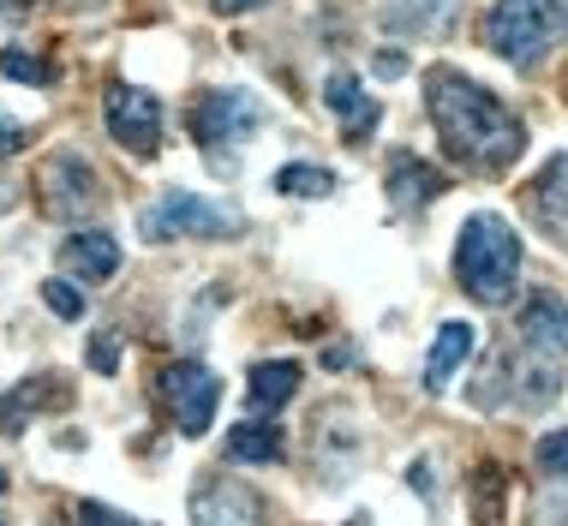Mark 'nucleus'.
<instances>
[{
  "instance_id": "nucleus-1",
  "label": "nucleus",
  "mask_w": 568,
  "mask_h": 526,
  "mask_svg": "<svg viewBox=\"0 0 568 526\" xmlns=\"http://www.w3.org/2000/svg\"><path fill=\"white\" fill-rule=\"evenodd\" d=\"M425 114H432L443 150H449L460 168H473V174H503V168L527 150V127H520L485 84L460 79L449 67L425 72Z\"/></svg>"
},
{
  "instance_id": "nucleus-2",
  "label": "nucleus",
  "mask_w": 568,
  "mask_h": 526,
  "mask_svg": "<svg viewBox=\"0 0 568 526\" xmlns=\"http://www.w3.org/2000/svg\"><path fill=\"white\" fill-rule=\"evenodd\" d=\"M515 275H520V234L490 210L467 215L460 222V245H455V282L479 305H509Z\"/></svg>"
},
{
  "instance_id": "nucleus-3",
  "label": "nucleus",
  "mask_w": 568,
  "mask_h": 526,
  "mask_svg": "<svg viewBox=\"0 0 568 526\" xmlns=\"http://www.w3.org/2000/svg\"><path fill=\"white\" fill-rule=\"evenodd\" d=\"M568 37V0H490L485 12V49L509 67H539Z\"/></svg>"
},
{
  "instance_id": "nucleus-4",
  "label": "nucleus",
  "mask_w": 568,
  "mask_h": 526,
  "mask_svg": "<svg viewBox=\"0 0 568 526\" xmlns=\"http://www.w3.org/2000/svg\"><path fill=\"white\" fill-rule=\"evenodd\" d=\"M234 234L240 215L197 192H168L156 210H144V240H234Z\"/></svg>"
},
{
  "instance_id": "nucleus-5",
  "label": "nucleus",
  "mask_w": 568,
  "mask_h": 526,
  "mask_svg": "<svg viewBox=\"0 0 568 526\" xmlns=\"http://www.w3.org/2000/svg\"><path fill=\"white\" fill-rule=\"evenodd\" d=\"M97 168H90L79 150H54L49 162L37 168V210L54 215V222H79L84 210H97Z\"/></svg>"
},
{
  "instance_id": "nucleus-6",
  "label": "nucleus",
  "mask_w": 568,
  "mask_h": 526,
  "mask_svg": "<svg viewBox=\"0 0 568 526\" xmlns=\"http://www.w3.org/2000/svg\"><path fill=\"white\" fill-rule=\"evenodd\" d=\"M162 407H168V419L180 425V437H204L210 419H216V407H222L216 371H210V365H192V360L168 365V371H162Z\"/></svg>"
},
{
  "instance_id": "nucleus-7",
  "label": "nucleus",
  "mask_w": 568,
  "mask_h": 526,
  "mask_svg": "<svg viewBox=\"0 0 568 526\" xmlns=\"http://www.w3.org/2000/svg\"><path fill=\"white\" fill-rule=\"evenodd\" d=\"M102 120H109V138L120 150H132V156H156V144H162V102L150 97V90L114 79L109 97H102Z\"/></svg>"
},
{
  "instance_id": "nucleus-8",
  "label": "nucleus",
  "mask_w": 568,
  "mask_h": 526,
  "mask_svg": "<svg viewBox=\"0 0 568 526\" xmlns=\"http://www.w3.org/2000/svg\"><path fill=\"white\" fill-rule=\"evenodd\" d=\"M257 127H264V108H257V97H245V90H210V97H197V108H192V138L204 150L245 144Z\"/></svg>"
},
{
  "instance_id": "nucleus-9",
  "label": "nucleus",
  "mask_w": 568,
  "mask_h": 526,
  "mask_svg": "<svg viewBox=\"0 0 568 526\" xmlns=\"http://www.w3.org/2000/svg\"><path fill=\"white\" fill-rule=\"evenodd\" d=\"M192 526H264V497L240 478H204L192 490Z\"/></svg>"
},
{
  "instance_id": "nucleus-10",
  "label": "nucleus",
  "mask_w": 568,
  "mask_h": 526,
  "mask_svg": "<svg viewBox=\"0 0 568 526\" xmlns=\"http://www.w3.org/2000/svg\"><path fill=\"white\" fill-rule=\"evenodd\" d=\"M515 342L532 347V353H550V360H568V305L562 293L550 287H532L527 300H520V317H515Z\"/></svg>"
},
{
  "instance_id": "nucleus-11",
  "label": "nucleus",
  "mask_w": 568,
  "mask_h": 526,
  "mask_svg": "<svg viewBox=\"0 0 568 526\" xmlns=\"http://www.w3.org/2000/svg\"><path fill=\"white\" fill-rule=\"evenodd\" d=\"M527 210L557 245H568V156H550L539 180L527 185Z\"/></svg>"
},
{
  "instance_id": "nucleus-12",
  "label": "nucleus",
  "mask_w": 568,
  "mask_h": 526,
  "mask_svg": "<svg viewBox=\"0 0 568 526\" xmlns=\"http://www.w3.org/2000/svg\"><path fill=\"white\" fill-rule=\"evenodd\" d=\"M377 19L402 37H443L460 19V0H383Z\"/></svg>"
},
{
  "instance_id": "nucleus-13",
  "label": "nucleus",
  "mask_w": 568,
  "mask_h": 526,
  "mask_svg": "<svg viewBox=\"0 0 568 526\" xmlns=\"http://www.w3.org/2000/svg\"><path fill=\"white\" fill-rule=\"evenodd\" d=\"M60 263H67V275H79V282H109L120 270V240L109 227H90V234H72L60 245Z\"/></svg>"
},
{
  "instance_id": "nucleus-14",
  "label": "nucleus",
  "mask_w": 568,
  "mask_h": 526,
  "mask_svg": "<svg viewBox=\"0 0 568 526\" xmlns=\"http://www.w3.org/2000/svg\"><path fill=\"white\" fill-rule=\"evenodd\" d=\"M473 347H479V330H473V323H443L432 353H425V390L432 395L449 390V377L473 360Z\"/></svg>"
},
{
  "instance_id": "nucleus-15",
  "label": "nucleus",
  "mask_w": 568,
  "mask_h": 526,
  "mask_svg": "<svg viewBox=\"0 0 568 526\" xmlns=\"http://www.w3.org/2000/svg\"><path fill=\"white\" fill-rule=\"evenodd\" d=\"M443 192H449V180H443L432 162H419V156H395L389 162V198H395V210L437 204Z\"/></svg>"
},
{
  "instance_id": "nucleus-16",
  "label": "nucleus",
  "mask_w": 568,
  "mask_h": 526,
  "mask_svg": "<svg viewBox=\"0 0 568 526\" xmlns=\"http://www.w3.org/2000/svg\"><path fill=\"white\" fill-rule=\"evenodd\" d=\"M509 365H515V383H520V390H515L520 407H545V401L562 390V360H550V353H532V347L515 342Z\"/></svg>"
},
{
  "instance_id": "nucleus-17",
  "label": "nucleus",
  "mask_w": 568,
  "mask_h": 526,
  "mask_svg": "<svg viewBox=\"0 0 568 526\" xmlns=\"http://www.w3.org/2000/svg\"><path fill=\"white\" fill-rule=\"evenodd\" d=\"M294 390H300V365L294 360H264V365H252V377H245V401H252L257 413L287 407Z\"/></svg>"
},
{
  "instance_id": "nucleus-18",
  "label": "nucleus",
  "mask_w": 568,
  "mask_h": 526,
  "mask_svg": "<svg viewBox=\"0 0 568 526\" xmlns=\"http://www.w3.org/2000/svg\"><path fill=\"white\" fill-rule=\"evenodd\" d=\"M324 102H329L335 114L347 120V144H353V138H365V132L377 127V102L359 90V79H353V72H335V79L324 84Z\"/></svg>"
},
{
  "instance_id": "nucleus-19",
  "label": "nucleus",
  "mask_w": 568,
  "mask_h": 526,
  "mask_svg": "<svg viewBox=\"0 0 568 526\" xmlns=\"http://www.w3.org/2000/svg\"><path fill=\"white\" fill-rule=\"evenodd\" d=\"M227 461H240V467L282 461V431H275V425H234V431H227Z\"/></svg>"
},
{
  "instance_id": "nucleus-20",
  "label": "nucleus",
  "mask_w": 568,
  "mask_h": 526,
  "mask_svg": "<svg viewBox=\"0 0 568 526\" xmlns=\"http://www.w3.org/2000/svg\"><path fill=\"white\" fill-rule=\"evenodd\" d=\"M54 383H60V377H30L12 401H0V431H7V437H19L30 407H60V401H67V390H54Z\"/></svg>"
},
{
  "instance_id": "nucleus-21",
  "label": "nucleus",
  "mask_w": 568,
  "mask_h": 526,
  "mask_svg": "<svg viewBox=\"0 0 568 526\" xmlns=\"http://www.w3.org/2000/svg\"><path fill=\"white\" fill-rule=\"evenodd\" d=\"M275 192H287V198H329L335 192V174H329V168L294 162V168H282V174H275Z\"/></svg>"
},
{
  "instance_id": "nucleus-22",
  "label": "nucleus",
  "mask_w": 568,
  "mask_h": 526,
  "mask_svg": "<svg viewBox=\"0 0 568 526\" xmlns=\"http://www.w3.org/2000/svg\"><path fill=\"white\" fill-rule=\"evenodd\" d=\"M0 72H7L12 84H54V67L42 54H24V49H0Z\"/></svg>"
},
{
  "instance_id": "nucleus-23",
  "label": "nucleus",
  "mask_w": 568,
  "mask_h": 526,
  "mask_svg": "<svg viewBox=\"0 0 568 526\" xmlns=\"http://www.w3.org/2000/svg\"><path fill=\"white\" fill-rule=\"evenodd\" d=\"M473 490H479V526H503V467H479L473 478Z\"/></svg>"
},
{
  "instance_id": "nucleus-24",
  "label": "nucleus",
  "mask_w": 568,
  "mask_h": 526,
  "mask_svg": "<svg viewBox=\"0 0 568 526\" xmlns=\"http://www.w3.org/2000/svg\"><path fill=\"white\" fill-rule=\"evenodd\" d=\"M532 455H539L545 478H568V425H562V431H545V437H539V448H532Z\"/></svg>"
},
{
  "instance_id": "nucleus-25",
  "label": "nucleus",
  "mask_w": 568,
  "mask_h": 526,
  "mask_svg": "<svg viewBox=\"0 0 568 526\" xmlns=\"http://www.w3.org/2000/svg\"><path fill=\"white\" fill-rule=\"evenodd\" d=\"M42 300H49L54 317H84V293L72 282H60V275H54V282H42Z\"/></svg>"
},
{
  "instance_id": "nucleus-26",
  "label": "nucleus",
  "mask_w": 568,
  "mask_h": 526,
  "mask_svg": "<svg viewBox=\"0 0 568 526\" xmlns=\"http://www.w3.org/2000/svg\"><path fill=\"white\" fill-rule=\"evenodd\" d=\"M79 526H138V520L132 515H114L109 503H84L79 508Z\"/></svg>"
},
{
  "instance_id": "nucleus-27",
  "label": "nucleus",
  "mask_w": 568,
  "mask_h": 526,
  "mask_svg": "<svg viewBox=\"0 0 568 526\" xmlns=\"http://www.w3.org/2000/svg\"><path fill=\"white\" fill-rule=\"evenodd\" d=\"M24 127H19V120H7V114H0V162H7V156H19V150H24Z\"/></svg>"
},
{
  "instance_id": "nucleus-28",
  "label": "nucleus",
  "mask_w": 568,
  "mask_h": 526,
  "mask_svg": "<svg viewBox=\"0 0 568 526\" xmlns=\"http://www.w3.org/2000/svg\"><path fill=\"white\" fill-rule=\"evenodd\" d=\"M90 365H97V371H114V330L97 335V347H90Z\"/></svg>"
},
{
  "instance_id": "nucleus-29",
  "label": "nucleus",
  "mask_w": 568,
  "mask_h": 526,
  "mask_svg": "<svg viewBox=\"0 0 568 526\" xmlns=\"http://www.w3.org/2000/svg\"><path fill=\"white\" fill-rule=\"evenodd\" d=\"M377 72H383V79H402L407 60H402V54H377Z\"/></svg>"
},
{
  "instance_id": "nucleus-30",
  "label": "nucleus",
  "mask_w": 568,
  "mask_h": 526,
  "mask_svg": "<svg viewBox=\"0 0 568 526\" xmlns=\"http://www.w3.org/2000/svg\"><path fill=\"white\" fill-rule=\"evenodd\" d=\"M216 12H257V7H270V0H210Z\"/></svg>"
},
{
  "instance_id": "nucleus-31",
  "label": "nucleus",
  "mask_w": 568,
  "mask_h": 526,
  "mask_svg": "<svg viewBox=\"0 0 568 526\" xmlns=\"http://www.w3.org/2000/svg\"><path fill=\"white\" fill-rule=\"evenodd\" d=\"M0 490H7V473H0Z\"/></svg>"
},
{
  "instance_id": "nucleus-32",
  "label": "nucleus",
  "mask_w": 568,
  "mask_h": 526,
  "mask_svg": "<svg viewBox=\"0 0 568 526\" xmlns=\"http://www.w3.org/2000/svg\"><path fill=\"white\" fill-rule=\"evenodd\" d=\"M0 526H7V520H0Z\"/></svg>"
}]
</instances>
